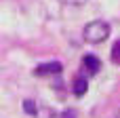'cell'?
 <instances>
[{
    "mask_svg": "<svg viewBox=\"0 0 120 118\" xmlns=\"http://www.w3.org/2000/svg\"><path fill=\"white\" fill-rule=\"evenodd\" d=\"M116 118H120V112H118V114H116Z\"/></svg>",
    "mask_w": 120,
    "mask_h": 118,
    "instance_id": "cell-8",
    "label": "cell"
},
{
    "mask_svg": "<svg viewBox=\"0 0 120 118\" xmlns=\"http://www.w3.org/2000/svg\"><path fill=\"white\" fill-rule=\"evenodd\" d=\"M61 2H68V4H80V2H86V0H61Z\"/></svg>",
    "mask_w": 120,
    "mask_h": 118,
    "instance_id": "cell-7",
    "label": "cell"
},
{
    "mask_svg": "<svg viewBox=\"0 0 120 118\" xmlns=\"http://www.w3.org/2000/svg\"><path fill=\"white\" fill-rule=\"evenodd\" d=\"M23 112L30 114V116H34V114L38 112V108H36V103H34L32 99H25V101H23Z\"/></svg>",
    "mask_w": 120,
    "mask_h": 118,
    "instance_id": "cell-5",
    "label": "cell"
},
{
    "mask_svg": "<svg viewBox=\"0 0 120 118\" xmlns=\"http://www.w3.org/2000/svg\"><path fill=\"white\" fill-rule=\"evenodd\" d=\"M82 65H84V68H86V72H91V74H97V72L101 70V61H99L95 55H84Z\"/></svg>",
    "mask_w": 120,
    "mask_h": 118,
    "instance_id": "cell-3",
    "label": "cell"
},
{
    "mask_svg": "<svg viewBox=\"0 0 120 118\" xmlns=\"http://www.w3.org/2000/svg\"><path fill=\"white\" fill-rule=\"evenodd\" d=\"M112 61L120 65V40L114 44V46H112Z\"/></svg>",
    "mask_w": 120,
    "mask_h": 118,
    "instance_id": "cell-6",
    "label": "cell"
},
{
    "mask_svg": "<svg viewBox=\"0 0 120 118\" xmlns=\"http://www.w3.org/2000/svg\"><path fill=\"white\" fill-rule=\"evenodd\" d=\"M86 91H89V82H86L82 76H78V78L74 80V95H76V97H82Z\"/></svg>",
    "mask_w": 120,
    "mask_h": 118,
    "instance_id": "cell-4",
    "label": "cell"
},
{
    "mask_svg": "<svg viewBox=\"0 0 120 118\" xmlns=\"http://www.w3.org/2000/svg\"><path fill=\"white\" fill-rule=\"evenodd\" d=\"M108 36H110V25H108L105 21H101V19L91 21V23L84 27V40H86L89 44H99V42H103Z\"/></svg>",
    "mask_w": 120,
    "mask_h": 118,
    "instance_id": "cell-1",
    "label": "cell"
},
{
    "mask_svg": "<svg viewBox=\"0 0 120 118\" xmlns=\"http://www.w3.org/2000/svg\"><path fill=\"white\" fill-rule=\"evenodd\" d=\"M61 70H63L61 63L51 61V63H40V65L34 70V74H36V76H49V74H59Z\"/></svg>",
    "mask_w": 120,
    "mask_h": 118,
    "instance_id": "cell-2",
    "label": "cell"
}]
</instances>
